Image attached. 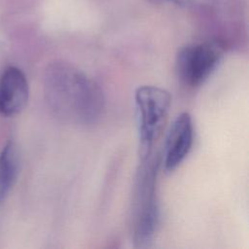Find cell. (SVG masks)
I'll list each match as a JSON object with an SVG mask.
<instances>
[{"instance_id":"obj_2","label":"cell","mask_w":249,"mask_h":249,"mask_svg":"<svg viewBox=\"0 0 249 249\" xmlns=\"http://www.w3.org/2000/svg\"><path fill=\"white\" fill-rule=\"evenodd\" d=\"M160 165V156H150L141 161L138 171L133 229V242L136 247H148L153 242L158 230L160 209L156 196V182Z\"/></svg>"},{"instance_id":"obj_9","label":"cell","mask_w":249,"mask_h":249,"mask_svg":"<svg viewBox=\"0 0 249 249\" xmlns=\"http://www.w3.org/2000/svg\"><path fill=\"white\" fill-rule=\"evenodd\" d=\"M149 2H152L154 4H159V3H164V0H147Z\"/></svg>"},{"instance_id":"obj_7","label":"cell","mask_w":249,"mask_h":249,"mask_svg":"<svg viewBox=\"0 0 249 249\" xmlns=\"http://www.w3.org/2000/svg\"><path fill=\"white\" fill-rule=\"evenodd\" d=\"M19 154L16 144L9 141L0 152V204L13 190L19 174Z\"/></svg>"},{"instance_id":"obj_6","label":"cell","mask_w":249,"mask_h":249,"mask_svg":"<svg viewBox=\"0 0 249 249\" xmlns=\"http://www.w3.org/2000/svg\"><path fill=\"white\" fill-rule=\"evenodd\" d=\"M29 86L25 74L16 66L7 67L0 75V114L15 116L26 106Z\"/></svg>"},{"instance_id":"obj_5","label":"cell","mask_w":249,"mask_h":249,"mask_svg":"<svg viewBox=\"0 0 249 249\" xmlns=\"http://www.w3.org/2000/svg\"><path fill=\"white\" fill-rule=\"evenodd\" d=\"M194 141V125L190 113L182 112L169 125L160 157V164L166 172L176 169L189 155Z\"/></svg>"},{"instance_id":"obj_1","label":"cell","mask_w":249,"mask_h":249,"mask_svg":"<svg viewBox=\"0 0 249 249\" xmlns=\"http://www.w3.org/2000/svg\"><path fill=\"white\" fill-rule=\"evenodd\" d=\"M46 102L58 119L73 124L96 123L105 110V97L99 84L74 64L53 60L44 71Z\"/></svg>"},{"instance_id":"obj_4","label":"cell","mask_w":249,"mask_h":249,"mask_svg":"<svg viewBox=\"0 0 249 249\" xmlns=\"http://www.w3.org/2000/svg\"><path fill=\"white\" fill-rule=\"evenodd\" d=\"M224 50L216 42H201L182 47L175 57L177 78L188 87H198L216 70Z\"/></svg>"},{"instance_id":"obj_8","label":"cell","mask_w":249,"mask_h":249,"mask_svg":"<svg viewBox=\"0 0 249 249\" xmlns=\"http://www.w3.org/2000/svg\"><path fill=\"white\" fill-rule=\"evenodd\" d=\"M213 0H164V2H171L183 8H200L210 5Z\"/></svg>"},{"instance_id":"obj_3","label":"cell","mask_w":249,"mask_h":249,"mask_svg":"<svg viewBox=\"0 0 249 249\" xmlns=\"http://www.w3.org/2000/svg\"><path fill=\"white\" fill-rule=\"evenodd\" d=\"M134 105L141 161L147 160L153 150L171 105V94L165 89L145 85L134 92Z\"/></svg>"}]
</instances>
